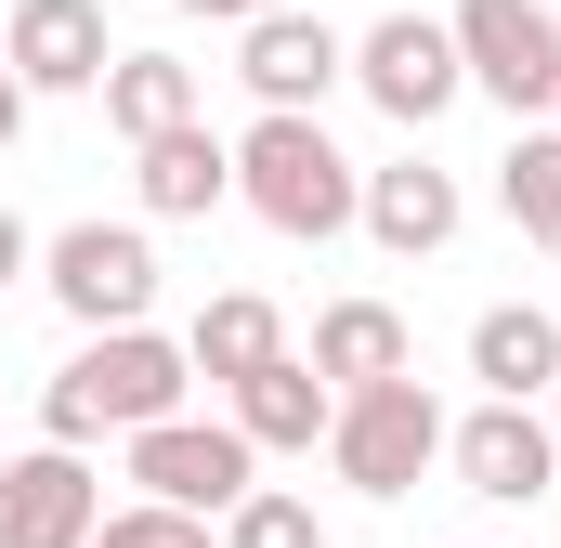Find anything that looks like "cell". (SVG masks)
<instances>
[{
  "mask_svg": "<svg viewBox=\"0 0 561 548\" xmlns=\"http://www.w3.org/2000/svg\"><path fill=\"white\" fill-rule=\"evenodd\" d=\"M183 340H157V327H118V340H79L66 366H53V392H39V444H66V457H92L105 431L131 444L157 418H183Z\"/></svg>",
  "mask_w": 561,
  "mask_h": 548,
  "instance_id": "1",
  "label": "cell"
},
{
  "mask_svg": "<svg viewBox=\"0 0 561 548\" xmlns=\"http://www.w3.org/2000/svg\"><path fill=\"white\" fill-rule=\"evenodd\" d=\"M236 209H262L275 236L327 249V236H353L366 170L327 144V118H249V132H236Z\"/></svg>",
  "mask_w": 561,
  "mask_h": 548,
  "instance_id": "2",
  "label": "cell"
},
{
  "mask_svg": "<svg viewBox=\"0 0 561 548\" xmlns=\"http://www.w3.org/2000/svg\"><path fill=\"white\" fill-rule=\"evenodd\" d=\"M444 39H457V79L510 105V132H549L561 118V13L549 0H457Z\"/></svg>",
  "mask_w": 561,
  "mask_h": 548,
  "instance_id": "3",
  "label": "cell"
},
{
  "mask_svg": "<svg viewBox=\"0 0 561 548\" xmlns=\"http://www.w3.org/2000/svg\"><path fill=\"white\" fill-rule=\"evenodd\" d=\"M431 457H444V406H431V379H379V392H340L327 418V470L353 483V496H405Z\"/></svg>",
  "mask_w": 561,
  "mask_h": 548,
  "instance_id": "4",
  "label": "cell"
},
{
  "mask_svg": "<svg viewBox=\"0 0 561 548\" xmlns=\"http://www.w3.org/2000/svg\"><path fill=\"white\" fill-rule=\"evenodd\" d=\"M131 483H144V510L222 523L236 496H262V457H249L236 418H157V431H131Z\"/></svg>",
  "mask_w": 561,
  "mask_h": 548,
  "instance_id": "5",
  "label": "cell"
},
{
  "mask_svg": "<svg viewBox=\"0 0 561 548\" xmlns=\"http://www.w3.org/2000/svg\"><path fill=\"white\" fill-rule=\"evenodd\" d=\"M39 287L79 313V340H118V327L157 313V236L144 222H66L39 249Z\"/></svg>",
  "mask_w": 561,
  "mask_h": 548,
  "instance_id": "6",
  "label": "cell"
},
{
  "mask_svg": "<svg viewBox=\"0 0 561 548\" xmlns=\"http://www.w3.org/2000/svg\"><path fill=\"white\" fill-rule=\"evenodd\" d=\"M353 92L392 118V132H431L470 79H457V39H444V13H379L366 39H353Z\"/></svg>",
  "mask_w": 561,
  "mask_h": 548,
  "instance_id": "7",
  "label": "cell"
},
{
  "mask_svg": "<svg viewBox=\"0 0 561 548\" xmlns=\"http://www.w3.org/2000/svg\"><path fill=\"white\" fill-rule=\"evenodd\" d=\"M236 79L262 92V118H327V92L353 79V39L287 0V13H262V26H236Z\"/></svg>",
  "mask_w": 561,
  "mask_h": 548,
  "instance_id": "8",
  "label": "cell"
},
{
  "mask_svg": "<svg viewBox=\"0 0 561 548\" xmlns=\"http://www.w3.org/2000/svg\"><path fill=\"white\" fill-rule=\"evenodd\" d=\"M444 470L483 496V510H523V496H561V444L536 406H470L444 418Z\"/></svg>",
  "mask_w": 561,
  "mask_h": 548,
  "instance_id": "9",
  "label": "cell"
},
{
  "mask_svg": "<svg viewBox=\"0 0 561 548\" xmlns=\"http://www.w3.org/2000/svg\"><path fill=\"white\" fill-rule=\"evenodd\" d=\"M0 66H13L26 105H39V92H105V66H118L105 0H13V13H0Z\"/></svg>",
  "mask_w": 561,
  "mask_h": 548,
  "instance_id": "10",
  "label": "cell"
},
{
  "mask_svg": "<svg viewBox=\"0 0 561 548\" xmlns=\"http://www.w3.org/2000/svg\"><path fill=\"white\" fill-rule=\"evenodd\" d=\"M105 523V483H92V457H66V444H26L13 470H0V548H92Z\"/></svg>",
  "mask_w": 561,
  "mask_h": 548,
  "instance_id": "11",
  "label": "cell"
},
{
  "mask_svg": "<svg viewBox=\"0 0 561 548\" xmlns=\"http://www.w3.org/2000/svg\"><path fill=\"white\" fill-rule=\"evenodd\" d=\"M392 262H431V249H457V222H470V196H457V170H431V157H392V170H366V209H353Z\"/></svg>",
  "mask_w": 561,
  "mask_h": 548,
  "instance_id": "12",
  "label": "cell"
},
{
  "mask_svg": "<svg viewBox=\"0 0 561 548\" xmlns=\"http://www.w3.org/2000/svg\"><path fill=\"white\" fill-rule=\"evenodd\" d=\"M470 379H483V406H536V392H561V313H549V300H496V313H470Z\"/></svg>",
  "mask_w": 561,
  "mask_h": 548,
  "instance_id": "13",
  "label": "cell"
},
{
  "mask_svg": "<svg viewBox=\"0 0 561 548\" xmlns=\"http://www.w3.org/2000/svg\"><path fill=\"white\" fill-rule=\"evenodd\" d=\"M131 183H144V222H209L236 196V144L209 132V118H183V132L131 144Z\"/></svg>",
  "mask_w": 561,
  "mask_h": 548,
  "instance_id": "14",
  "label": "cell"
},
{
  "mask_svg": "<svg viewBox=\"0 0 561 548\" xmlns=\"http://www.w3.org/2000/svg\"><path fill=\"white\" fill-rule=\"evenodd\" d=\"M222 418L249 431V457H313V444H327V418H340V392H327L300 353H275L262 379H236V392H222Z\"/></svg>",
  "mask_w": 561,
  "mask_h": 548,
  "instance_id": "15",
  "label": "cell"
},
{
  "mask_svg": "<svg viewBox=\"0 0 561 548\" xmlns=\"http://www.w3.org/2000/svg\"><path fill=\"white\" fill-rule=\"evenodd\" d=\"M300 366H313L327 392H379V379H405L419 353H405V313H392V300H327Z\"/></svg>",
  "mask_w": 561,
  "mask_h": 548,
  "instance_id": "16",
  "label": "cell"
},
{
  "mask_svg": "<svg viewBox=\"0 0 561 548\" xmlns=\"http://www.w3.org/2000/svg\"><path fill=\"white\" fill-rule=\"evenodd\" d=\"M275 353H287V313L262 300V287H222V300H209V313L183 327V366H196L209 392H236V379H262Z\"/></svg>",
  "mask_w": 561,
  "mask_h": 548,
  "instance_id": "17",
  "label": "cell"
},
{
  "mask_svg": "<svg viewBox=\"0 0 561 548\" xmlns=\"http://www.w3.org/2000/svg\"><path fill=\"white\" fill-rule=\"evenodd\" d=\"M105 118H118V144H157L196 118V66L183 53H118L105 66Z\"/></svg>",
  "mask_w": 561,
  "mask_h": 548,
  "instance_id": "18",
  "label": "cell"
},
{
  "mask_svg": "<svg viewBox=\"0 0 561 548\" xmlns=\"http://www.w3.org/2000/svg\"><path fill=\"white\" fill-rule=\"evenodd\" d=\"M496 196H510V222H523V236L561 262V132H510V157H496Z\"/></svg>",
  "mask_w": 561,
  "mask_h": 548,
  "instance_id": "19",
  "label": "cell"
},
{
  "mask_svg": "<svg viewBox=\"0 0 561 548\" xmlns=\"http://www.w3.org/2000/svg\"><path fill=\"white\" fill-rule=\"evenodd\" d=\"M209 548H327V523H313V496L262 483V496H236V510L209 523Z\"/></svg>",
  "mask_w": 561,
  "mask_h": 548,
  "instance_id": "20",
  "label": "cell"
},
{
  "mask_svg": "<svg viewBox=\"0 0 561 548\" xmlns=\"http://www.w3.org/2000/svg\"><path fill=\"white\" fill-rule=\"evenodd\" d=\"M92 548H209V523H183V510H105V523H92Z\"/></svg>",
  "mask_w": 561,
  "mask_h": 548,
  "instance_id": "21",
  "label": "cell"
},
{
  "mask_svg": "<svg viewBox=\"0 0 561 548\" xmlns=\"http://www.w3.org/2000/svg\"><path fill=\"white\" fill-rule=\"evenodd\" d=\"M26 274H39V236H26V222H13V209H0V300H13V287H26Z\"/></svg>",
  "mask_w": 561,
  "mask_h": 548,
  "instance_id": "22",
  "label": "cell"
},
{
  "mask_svg": "<svg viewBox=\"0 0 561 548\" xmlns=\"http://www.w3.org/2000/svg\"><path fill=\"white\" fill-rule=\"evenodd\" d=\"M170 13H222V26H262V13H287V0H170Z\"/></svg>",
  "mask_w": 561,
  "mask_h": 548,
  "instance_id": "23",
  "label": "cell"
},
{
  "mask_svg": "<svg viewBox=\"0 0 561 548\" xmlns=\"http://www.w3.org/2000/svg\"><path fill=\"white\" fill-rule=\"evenodd\" d=\"M13 132H26V92H13V66H0V157H13Z\"/></svg>",
  "mask_w": 561,
  "mask_h": 548,
  "instance_id": "24",
  "label": "cell"
},
{
  "mask_svg": "<svg viewBox=\"0 0 561 548\" xmlns=\"http://www.w3.org/2000/svg\"><path fill=\"white\" fill-rule=\"evenodd\" d=\"M549 444H561V406H549Z\"/></svg>",
  "mask_w": 561,
  "mask_h": 548,
  "instance_id": "25",
  "label": "cell"
}]
</instances>
